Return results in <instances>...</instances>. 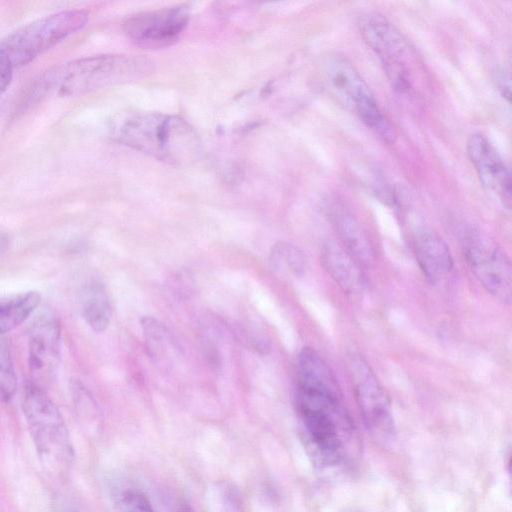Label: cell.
I'll list each match as a JSON object with an SVG mask.
<instances>
[{
  "label": "cell",
  "mask_w": 512,
  "mask_h": 512,
  "mask_svg": "<svg viewBox=\"0 0 512 512\" xmlns=\"http://www.w3.org/2000/svg\"><path fill=\"white\" fill-rule=\"evenodd\" d=\"M297 409L312 462L319 467L341 464L351 447L353 427L337 383L298 384Z\"/></svg>",
  "instance_id": "obj_1"
},
{
  "label": "cell",
  "mask_w": 512,
  "mask_h": 512,
  "mask_svg": "<svg viewBox=\"0 0 512 512\" xmlns=\"http://www.w3.org/2000/svg\"><path fill=\"white\" fill-rule=\"evenodd\" d=\"M154 63L139 55H97L55 66L45 72L28 95L29 104L50 96H77L101 88L140 80Z\"/></svg>",
  "instance_id": "obj_2"
},
{
  "label": "cell",
  "mask_w": 512,
  "mask_h": 512,
  "mask_svg": "<svg viewBox=\"0 0 512 512\" xmlns=\"http://www.w3.org/2000/svg\"><path fill=\"white\" fill-rule=\"evenodd\" d=\"M115 140L174 166L195 161L201 151L192 126L179 116L159 112H127L112 128Z\"/></svg>",
  "instance_id": "obj_3"
},
{
  "label": "cell",
  "mask_w": 512,
  "mask_h": 512,
  "mask_svg": "<svg viewBox=\"0 0 512 512\" xmlns=\"http://www.w3.org/2000/svg\"><path fill=\"white\" fill-rule=\"evenodd\" d=\"M358 25L393 90L402 96L420 97L425 85L423 64L405 36L377 13L362 15Z\"/></svg>",
  "instance_id": "obj_4"
},
{
  "label": "cell",
  "mask_w": 512,
  "mask_h": 512,
  "mask_svg": "<svg viewBox=\"0 0 512 512\" xmlns=\"http://www.w3.org/2000/svg\"><path fill=\"white\" fill-rule=\"evenodd\" d=\"M22 410L32 442L44 469L65 476L74 461V449L64 417L45 390L29 383L23 390Z\"/></svg>",
  "instance_id": "obj_5"
},
{
  "label": "cell",
  "mask_w": 512,
  "mask_h": 512,
  "mask_svg": "<svg viewBox=\"0 0 512 512\" xmlns=\"http://www.w3.org/2000/svg\"><path fill=\"white\" fill-rule=\"evenodd\" d=\"M321 73L324 88L339 105L357 116L386 141H394V131L372 91L346 58L337 55L326 57Z\"/></svg>",
  "instance_id": "obj_6"
},
{
  "label": "cell",
  "mask_w": 512,
  "mask_h": 512,
  "mask_svg": "<svg viewBox=\"0 0 512 512\" xmlns=\"http://www.w3.org/2000/svg\"><path fill=\"white\" fill-rule=\"evenodd\" d=\"M89 19L83 9H67L38 18L0 40V50L14 69L32 62L70 35Z\"/></svg>",
  "instance_id": "obj_7"
},
{
  "label": "cell",
  "mask_w": 512,
  "mask_h": 512,
  "mask_svg": "<svg viewBox=\"0 0 512 512\" xmlns=\"http://www.w3.org/2000/svg\"><path fill=\"white\" fill-rule=\"evenodd\" d=\"M349 373L363 422L372 439L380 446H389L395 439L390 399L371 369L359 355L349 361Z\"/></svg>",
  "instance_id": "obj_8"
},
{
  "label": "cell",
  "mask_w": 512,
  "mask_h": 512,
  "mask_svg": "<svg viewBox=\"0 0 512 512\" xmlns=\"http://www.w3.org/2000/svg\"><path fill=\"white\" fill-rule=\"evenodd\" d=\"M462 246L466 262L481 285L502 303L510 304L512 274L506 254L473 229L464 234Z\"/></svg>",
  "instance_id": "obj_9"
},
{
  "label": "cell",
  "mask_w": 512,
  "mask_h": 512,
  "mask_svg": "<svg viewBox=\"0 0 512 512\" xmlns=\"http://www.w3.org/2000/svg\"><path fill=\"white\" fill-rule=\"evenodd\" d=\"M190 17L186 5H177L131 15L124 22V32L136 46L162 49L176 43Z\"/></svg>",
  "instance_id": "obj_10"
},
{
  "label": "cell",
  "mask_w": 512,
  "mask_h": 512,
  "mask_svg": "<svg viewBox=\"0 0 512 512\" xmlns=\"http://www.w3.org/2000/svg\"><path fill=\"white\" fill-rule=\"evenodd\" d=\"M61 323L49 314L37 318L28 332V367L43 388L55 379L61 359ZM44 389V388H43Z\"/></svg>",
  "instance_id": "obj_11"
},
{
  "label": "cell",
  "mask_w": 512,
  "mask_h": 512,
  "mask_svg": "<svg viewBox=\"0 0 512 512\" xmlns=\"http://www.w3.org/2000/svg\"><path fill=\"white\" fill-rule=\"evenodd\" d=\"M466 148L482 186L510 208V170L495 146L485 135L476 133L469 137Z\"/></svg>",
  "instance_id": "obj_12"
},
{
  "label": "cell",
  "mask_w": 512,
  "mask_h": 512,
  "mask_svg": "<svg viewBox=\"0 0 512 512\" xmlns=\"http://www.w3.org/2000/svg\"><path fill=\"white\" fill-rule=\"evenodd\" d=\"M413 247L417 262L430 283L437 284L452 272L450 249L438 234L429 230L416 232Z\"/></svg>",
  "instance_id": "obj_13"
},
{
  "label": "cell",
  "mask_w": 512,
  "mask_h": 512,
  "mask_svg": "<svg viewBox=\"0 0 512 512\" xmlns=\"http://www.w3.org/2000/svg\"><path fill=\"white\" fill-rule=\"evenodd\" d=\"M325 269L341 289L350 294L362 292L366 285L361 266L340 245L328 242L323 248Z\"/></svg>",
  "instance_id": "obj_14"
},
{
  "label": "cell",
  "mask_w": 512,
  "mask_h": 512,
  "mask_svg": "<svg viewBox=\"0 0 512 512\" xmlns=\"http://www.w3.org/2000/svg\"><path fill=\"white\" fill-rule=\"evenodd\" d=\"M333 222L344 249L360 266L372 267L375 262L372 245L354 215L339 209L333 213Z\"/></svg>",
  "instance_id": "obj_15"
},
{
  "label": "cell",
  "mask_w": 512,
  "mask_h": 512,
  "mask_svg": "<svg viewBox=\"0 0 512 512\" xmlns=\"http://www.w3.org/2000/svg\"><path fill=\"white\" fill-rule=\"evenodd\" d=\"M83 319L96 332L104 331L111 318V303L104 284L97 279L86 281L79 291Z\"/></svg>",
  "instance_id": "obj_16"
},
{
  "label": "cell",
  "mask_w": 512,
  "mask_h": 512,
  "mask_svg": "<svg viewBox=\"0 0 512 512\" xmlns=\"http://www.w3.org/2000/svg\"><path fill=\"white\" fill-rule=\"evenodd\" d=\"M147 352L158 365L167 367L175 358L178 346L170 331L158 320L146 316L141 319Z\"/></svg>",
  "instance_id": "obj_17"
},
{
  "label": "cell",
  "mask_w": 512,
  "mask_h": 512,
  "mask_svg": "<svg viewBox=\"0 0 512 512\" xmlns=\"http://www.w3.org/2000/svg\"><path fill=\"white\" fill-rule=\"evenodd\" d=\"M40 301L41 295L37 291H29L0 303V336L22 324Z\"/></svg>",
  "instance_id": "obj_18"
},
{
  "label": "cell",
  "mask_w": 512,
  "mask_h": 512,
  "mask_svg": "<svg viewBox=\"0 0 512 512\" xmlns=\"http://www.w3.org/2000/svg\"><path fill=\"white\" fill-rule=\"evenodd\" d=\"M271 270L280 276L298 277L303 274L305 257L302 251L288 242H277L269 257Z\"/></svg>",
  "instance_id": "obj_19"
},
{
  "label": "cell",
  "mask_w": 512,
  "mask_h": 512,
  "mask_svg": "<svg viewBox=\"0 0 512 512\" xmlns=\"http://www.w3.org/2000/svg\"><path fill=\"white\" fill-rule=\"evenodd\" d=\"M111 499L116 512H155L147 495L128 483L113 485Z\"/></svg>",
  "instance_id": "obj_20"
},
{
  "label": "cell",
  "mask_w": 512,
  "mask_h": 512,
  "mask_svg": "<svg viewBox=\"0 0 512 512\" xmlns=\"http://www.w3.org/2000/svg\"><path fill=\"white\" fill-rule=\"evenodd\" d=\"M17 390V375L8 343L0 337V399L9 402Z\"/></svg>",
  "instance_id": "obj_21"
},
{
  "label": "cell",
  "mask_w": 512,
  "mask_h": 512,
  "mask_svg": "<svg viewBox=\"0 0 512 512\" xmlns=\"http://www.w3.org/2000/svg\"><path fill=\"white\" fill-rule=\"evenodd\" d=\"M493 81L495 86L500 91L502 96L510 102L511 98V83H510V73L503 67L497 68L494 72Z\"/></svg>",
  "instance_id": "obj_22"
},
{
  "label": "cell",
  "mask_w": 512,
  "mask_h": 512,
  "mask_svg": "<svg viewBox=\"0 0 512 512\" xmlns=\"http://www.w3.org/2000/svg\"><path fill=\"white\" fill-rule=\"evenodd\" d=\"M14 68L0 50V96L9 87L13 78Z\"/></svg>",
  "instance_id": "obj_23"
},
{
  "label": "cell",
  "mask_w": 512,
  "mask_h": 512,
  "mask_svg": "<svg viewBox=\"0 0 512 512\" xmlns=\"http://www.w3.org/2000/svg\"><path fill=\"white\" fill-rule=\"evenodd\" d=\"M9 245V238L7 234L0 231V256L5 253Z\"/></svg>",
  "instance_id": "obj_24"
},
{
  "label": "cell",
  "mask_w": 512,
  "mask_h": 512,
  "mask_svg": "<svg viewBox=\"0 0 512 512\" xmlns=\"http://www.w3.org/2000/svg\"><path fill=\"white\" fill-rule=\"evenodd\" d=\"M61 512H78V511H76V510H74V509H72V508H68V507H67V508H65V509H62V510H61Z\"/></svg>",
  "instance_id": "obj_25"
}]
</instances>
